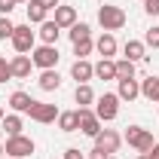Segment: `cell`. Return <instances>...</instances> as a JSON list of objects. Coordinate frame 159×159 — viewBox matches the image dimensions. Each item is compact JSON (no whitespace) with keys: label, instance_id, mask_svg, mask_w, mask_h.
Here are the masks:
<instances>
[{"label":"cell","instance_id":"40","mask_svg":"<svg viewBox=\"0 0 159 159\" xmlns=\"http://www.w3.org/2000/svg\"><path fill=\"white\" fill-rule=\"evenodd\" d=\"M3 116H6V113H3V107H0V119H3Z\"/></svg>","mask_w":159,"mask_h":159},{"label":"cell","instance_id":"12","mask_svg":"<svg viewBox=\"0 0 159 159\" xmlns=\"http://www.w3.org/2000/svg\"><path fill=\"white\" fill-rule=\"evenodd\" d=\"M116 95H119V101H135L141 95V83L135 77L132 80H116Z\"/></svg>","mask_w":159,"mask_h":159},{"label":"cell","instance_id":"23","mask_svg":"<svg viewBox=\"0 0 159 159\" xmlns=\"http://www.w3.org/2000/svg\"><path fill=\"white\" fill-rule=\"evenodd\" d=\"M74 98H77L80 107H92V104H95V92H92V86H89V83H80L77 92H74Z\"/></svg>","mask_w":159,"mask_h":159},{"label":"cell","instance_id":"35","mask_svg":"<svg viewBox=\"0 0 159 159\" xmlns=\"http://www.w3.org/2000/svg\"><path fill=\"white\" fill-rule=\"evenodd\" d=\"M40 6H46V9H55V6H61V0H37Z\"/></svg>","mask_w":159,"mask_h":159},{"label":"cell","instance_id":"42","mask_svg":"<svg viewBox=\"0 0 159 159\" xmlns=\"http://www.w3.org/2000/svg\"><path fill=\"white\" fill-rule=\"evenodd\" d=\"M141 3H144V0H141Z\"/></svg>","mask_w":159,"mask_h":159},{"label":"cell","instance_id":"5","mask_svg":"<svg viewBox=\"0 0 159 159\" xmlns=\"http://www.w3.org/2000/svg\"><path fill=\"white\" fill-rule=\"evenodd\" d=\"M95 116L101 122H110L119 116V95L116 92H104L101 98H95Z\"/></svg>","mask_w":159,"mask_h":159},{"label":"cell","instance_id":"2","mask_svg":"<svg viewBox=\"0 0 159 159\" xmlns=\"http://www.w3.org/2000/svg\"><path fill=\"white\" fill-rule=\"evenodd\" d=\"M122 138L129 141V147H132V150H138V153H150V150H153V144H156V141H153V132H147L144 125H129Z\"/></svg>","mask_w":159,"mask_h":159},{"label":"cell","instance_id":"41","mask_svg":"<svg viewBox=\"0 0 159 159\" xmlns=\"http://www.w3.org/2000/svg\"><path fill=\"white\" fill-rule=\"evenodd\" d=\"M0 159H12V156H0Z\"/></svg>","mask_w":159,"mask_h":159},{"label":"cell","instance_id":"30","mask_svg":"<svg viewBox=\"0 0 159 159\" xmlns=\"http://www.w3.org/2000/svg\"><path fill=\"white\" fill-rule=\"evenodd\" d=\"M6 80H12V70H9V61L0 55V83H6Z\"/></svg>","mask_w":159,"mask_h":159},{"label":"cell","instance_id":"29","mask_svg":"<svg viewBox=\"0 0 159 159\" xmlns=\"http://www.w3.org/2000/svg\"><path fill=\"white\" fill-rule=\"evenodd\" d=\"M144 46H150V49H159V25H153V28L144 34Z\"/></svg>","mask_w":159,"mask_h":159},{"label":"cell","instance_id":"9","mask_svg":"<svg viewBox=\"0 0 159 159\" xmlns=\"http://www.w3.org/2000/svg\"><path fill=\"white\" fill-rule=\"evenodd\" d=\"M92 141H95V147H98V150H104V153H116L119 144H122V135H119V132H113V129H101Z\"/></svg>","mask_w":159,"mask_h":159},{"label":"cell","instance_id":"25","mask_svg":"<svg viewBox=\"0 0 159 159\" xmlns=\"http://www.w3.org/2000/svg\"><path fill=\"white\" fill-rule=\"evenodd\" d=\"M67 34H70V43H80V40H89V37H92V28H89L86 21H77L74 28H67Z\"/></svg>","mask_w":159,"mask_h":159},{"label":"cell","instance_id":"39","mask_svg":"<svg viewBox=\"0 0 159 159\" xmlns=\"http://www.w3.org/2000/svg\"><path fill=\"white\" fill-rule=\"evenodd\" d=\"M19 3H28V0H16V6H19Z\"/></svg>","mask_w":159,"mask_h":159},{"label":"cell","instance_id":"27","mask_svg":"<svg viewBox=\"0 0 159 159\" xmlns=\"http://www.w3.org/2000/svg\"><path fill=\"white\" fill-rule=\"evenodd\" d=\"M92 49H95V40H92V37H89V40H80V43H74V55H77V58H86Z\"/></svg>","mask_w":159,"mask_h":159},{"label":"cell","instance_id":"13","mask_svg":"<svg viewBox=\"0 0 159 159\" xmlns=\"http://www.w3.org/2000/svg\"><path fill=\"white\" fill-rule=\"evenodd\" d=\"M70 77L77 80V86L80 83H89V80L95 77V64H89L86 58H77L74 64H70Z\"/></svg>","mask_w":159,"mask_h":159},{"label":"cell","instance_id":"28","mask_svg":"<svg viewBox=\"0 0 159 159\" xmlns=\"http://www.w3.org/2000/svg\"><path fill=\"white\" fill-rule=\"evenodd\" d=\"M12 31L16 25L9 21V16H0V40H12Z\"/></svg>","mask_w":159,"mask_h":159},{"label":"cell","instance_id":"15","mask_svg":"<svg viewBox=\"0 0 159 159\" xmlns=\"http://www.w3.org/2000/svg\"><path fill=\"white\" fill-rule=\"evenodd\" d=\"M95 49H98V55H101V58H113V55H116V37L104 31V34L95 40Z\"/></svg>","mask_w":159,"mask_h":159},{"label":"cell","instance_id":"32","mask_svg":"<svg viewBox=\"0 0 159 159\" xmlns=\"http://www.w3.org/2000/svg\"><path fill=\"white\" fill-rule=\"evenodd\" d=\"M144 12L147 16H159V0H144Z\"/></svg>","mask_w":159,"mask_h":159},{"label":"cell","instance_id":"4","mask_svg":"<svg viewBox=\"0 0 159 159\" xmlns=\"http://www.w3.org/2000/svg\"><path fill=\"white\" fill-rule=\"evenodd\" d=\"M37 150V144H34V138H28V135H12V138H6V144H3V153L12 159H25L31 156Z\"/></svg>","mask_w":159,"mask_h":159},{"label":"cell","instance_id":"20","mask_svg":"<svg viewBox=\"0 0 159 159\" xmlns=\"http://www.w3.org/2000/svg\"><path fill=\"white\" fill-rule=\"evenodd\" d=\"M141 95L147 101H153V104H159V77L150 74L147 80H141Z\"/></svg>","mask_w":159,"mask_h":159},{"label":"cell","instance_id":"26","mask_svg":"<svg viewBox=\"0 0 159 159\" xmlns=\"http://www.w3.org/2000/svg\"><path fill=\"white\" fill-rule=\"evenodd\" d=\"M132 77H135V61L119 58L116 61V80H132Z\"/></svg>","mask_w":159,"mask_h":159},{"label":"cell","instance_id":"18","mask_svg":"<svg viewBox=\"0 0 159 159\" xmlns=\"http://www.w3.org/2000/svg\"><path fill=\"white\" fill-rule=\"evenodd\" d=\"M122 52H125V58H129V61H141V58H147V46H144V40H125Z\"/></svg>","mask_w":159,"mask_h":159},{"label":"cell","instance_id":"16","mask_svg":"<svg viewBox=\"0 0 159 159\" xmlns=\"http://www.w3.org/2000/svg\"><path fill=\"white\" fill-rule=\"evenodd\" d=\"M37 83H40V89H43V92H58V89H61V77H58V70H55V67H52V70H40Z\"/></svg>","mask_w":159,"mask_h":159},{"label":"cell","instance_id":"10","mask_svg":"<svg viewBox=\"0 0 159 159\" xmlns=\"http://www.w3.org/2000/svg\"><path fill=\"white\" fill-rule=\"evenodd\" d=\"M9 70H12V80H28L31 77V70H34V61H31V55H12V61H9Z\"/></svg>","mask_w":159,"mask_h":159},{"label":"cell","instance_id":"6","mask_svg":"<svg viewBox=\"0 0 159 159\" xmlns=\"http://www.w3.org/2000/svg\"><path fill=\"white\" fill-rule=\"evenodd\" d=\"M34 46H37V31H31V25H16V31H12V49L19 55H31Z\"/></svg>","mask_w":159,"mask_h":159},{"label":"cell","instance_id":"31","mask_svg":"<svg viewBox=\"0 0 159 159\" xmlns=\"http://www.w3.org/2000/svg\"><path fill=\"white\" fill-rule=\"evenodd\" d=\"M61 159H86V153H83L80 147H67V150H64V156H61Z\"/></svg>","mask_w":159,"mask_h":159},{"label":"cell","instance_id":"17","mask_svg":"<svg viewBox=\"0 0 159 159\" xmlns=\"http://www.w3.org/2000/svg\"><path fill=\"white\" fill-rule=\"evenodd\" d=\"M58 129L64 132V135L80 132V113H77V110H61V113H58Z\"/></svg>","mask_w":159,"mask_h":159},{"label":"cell","instance_id":"24","mask_svg":"<svg viewBox=\"0 0 159 159\" xmlns=\"http://www.w3.org/2000/svg\"><path fill=\"white\" fill-rule=\"evenodd\" d=\"M46 16H49L46 6H40L37 0H28V25H31V21H34V25H43Z\"/></svg>","mask_w":159,"mask_h":159},{"label":"cell","instance_id":"22","mask_svg":"<svg viewBox=\"0 0 159 159\" xmlns=\"http://www.w3.org/2000/svg\"><path fill=\"white\" fill-rule=\"evenodd\" d=\"M95 77L98 80H116V61L113 58H101L95 64Z\"/></svg>","mask_w":159,"mask_h":159},{"label":"cell","instance_id":"21","mask_svg":"<svg viewBox=\"0 0 159 159\" xmlns=\"http://www.w3.org/2000/svg\"><path fill=\"white\" fill-rule=\"evenodd\" d=\"M0 125H3L6 138H12V135H21V129H25V122H21L19 113H9V116H3V119H0Z\"/></svg>","mask_w":159,"mask_h":159},{"label":"cell","instance_id":"1","mask_svg":"<svg viewBox=\"0 0 159 159\" xmlns=\"http://www.w3.org/2000/svg\"><path fill=\"white\" fill-rule=\"evenodd\" d=\"M125 21H129V16H125L122 6H113V3L98 6V25L107 31V34H113V31H119V28H125Z\"/></svg>","mask_w":159,"mask_h":159},{"label":"cell","instance_id":"33","mask_svg":"<svg viewBox=\"0 0 159 159\" xmlns=\"http://www.w3.org/2000/svg\"><path fill=\"white\" fill-rule=\"evenodd\" d=\"M16 9V0H0V16H9Z\"/></svg>","mask_w":159,"mask_h":159},{"label":"cell","instance_id":"3","mask_svg":"<svg viewBox=\"0 0 159 159\" xmlns=\"http://www.w3.org/2000/svg\"><path fill=\"white\" fill-rule=\"evenodd\" d=\"M58 46H49V43H40V46H34L31 49V61H34V67H40V70H52L55 64H58Z\"/></svg>","mask_w":159,"mask_h":159},{"label":"cell","instance_id":"38","mask_svg":"<svg viewBox=\"0 0 159 159\" xmlns=\"http://www.w3.org/2000/svg\"><path fill=\"white\" fill-rule=\"evenodd\" d=\"M0 156H6V153H3V144H0Z\"/></svg>","mask_w":159,"mask_h":159},{"label":"cell","instance_id":"8","mask_svg":"<svg viewBox=\"0 0 159 159\" xmlns=\"http://www.w3.org/2000/svg\"><path fill=\"white\" fill-rule=\"evenodd\" d=\"M77 113H80V132H83L86 138H95L101 132V119L95 116V110H92V107H80Z\"/></svg>","mask_w":159,"mask_h":159},{"label":"cell","instance_id":"11","mask_svg":"<svg viewBox=\"0 0 159 159\" xmlns=\"http://www.w3.org/2000/svg\"><path fill=\"white\" fill-rule=\"evenodd\" d=\"M58 37H61V28H58V25H55L52 19H46L43 25H40V31H37V40H40V43L58 46Z\"/></svg>","mask_w":159,"mask_h":159},{"label":"cell","instance_id":"19","mask_svg":"<svg viewBox=\"0 0 159 159\" xmlns=\"http://www.w3.org/2000/svg\"><path fill=\"white\" fill-rule=\"evenodd\" d=\"M31 104H34V98H31L28 92H21V89L9 95V107H12L16 113H28V110H31Z\"/></svg>","mask_w":159,"mask_h":159},{"label":"cell","instance_id":"34","mask_svg":"<svg viewBox=\"0 0 159 159\" xmlns=\"http://www.w3.org/2000/svg\"><path fill=\"white\" fill-rule=\"evenodd\" d=\"M86 159H110V153H104V150H98V147H95V150H92Z\"/></svg>","mask_w":159,"mask_h":159},{"label":"cell","instance_id":"7","mask_svg":"<svg viewBox=\"0 0 159 159\" xmlns=\"http://www.w3.org/2000/svg\"><path fill=\"white\" fill-rule=\"evenodd\" d=\"M58 113H61L58 107H55V104H46V101H34V104H31V110H28V116L34 119V122H43V125L55 122Z\"/></svg>","mask_w":159,"mask_h":159},{"label":"cell","instance_id":"36","mask_svg":"<svg viewBox=\"0 0 159 159\" xmlns=\"http://www.w3.org/2000/svg\"><path fill=\"white\" fill-rule=\"evenodd\" d=\"M150 153H153V159H159V144H153V150H150Z\"/></svg>","mask_w":159,"mask_h":159},{"label":"cell","instance_id":"37","mask_svg":"<svg viewBox=\"0 0 159 159\" xmlns=\"http://www.w3.org/2000/svg\"><path fill=\"white\" fill-rule=\"evenodd\" d=\"M138 159H153V153H138Z\"/></svg>","mask_w":159,"mask_h":159},{"label":"cell","instance_id":"14","mask_svg":"<svg viewBox=\"0 0 159 159\" xmlns=\"http://www.w3.org/2000/svg\"><path fill=\"white\" fill-rule=\"evenodd\" d=\"M52 12H55V19H52V21L58 25L61 31H67V28L77 25V9H74V6H55Z\"/></svg>","mask_w":159,"mask_h":159}]
</instances>
